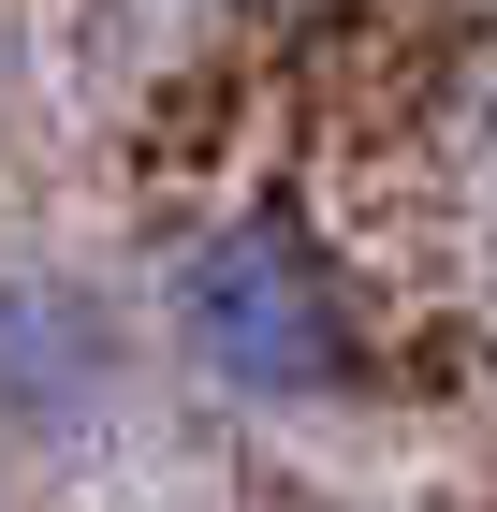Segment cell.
I'll return each mask as SVG.
<instances>
[{"label":"cell","mask_w":497,"mask_h":512,"mask_svg":"<svg viewBox=\"0 0 497 512\" xmlns=\"http://www.w3.org/2000/svg\"><path fill=\"white\" fill-rule=\"evenodd\" d=\"M0 512H15V498H0Z\"/></svg>","instance_id":"4"},{"label":"cell","mask_w":497,"mask_h":512,"mask_svg":"<svg viewBox=\"0 0 497 512\" xmlns=\"http://www.w3.org/2000/svg\"><path fill=\"white\" fill-rule=\"evenodd\" d=\"M468 118H483V147H497V44H483V88H468Z\"/></svg>","instance_id":"3"},{"label":"cell","mask_w":497,"mask_h":512,"mask_svg":"<svg viewBox=\"0 0 497 512\" xmlns=\"http://www.w3.org/2000/svg\"><path fill=\"white\" fill-rule=\"evenodd\" d=\"M161 352L191 366L220 410H351L366 366H381V322H366V278L322 220L293 205H205L161 249Z\"/></svg>","instance_id":"1"},{"label":"cell","mask_w":497,"mask_h":512,"mask_svg":"<svg viewBox=\"0 0 497 512\" xmlns=\"http://www.w3.org/2000/svg\"><path fill=\"white\" fill-rule=\"evenodd\" d=\"M117 410H132V308H117L88 264L15 249V264H0V439L74 454Z\"/></svg>","instance_id":"2"}]
</instances>
